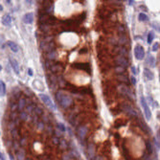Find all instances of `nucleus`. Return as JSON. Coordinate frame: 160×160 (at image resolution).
<instances>
[{"mask_svg":"<svg viewBox=\"0 0 160 160\" xmlns=\"http://www.w3.org/2000/svg\"><path fill=\"white\" fill-rule=\"evenodd\" d=\"M57 100H58V104L63 107V108H68L73 103V100L71 99L69 95L64 94L63 92L59 91L57 93Z\"/></svg>","mask_w":160,"mask_h":160,"instance_id":"obj_1","label":"nucleus"},{"mask_svg":"<svg viewBox=\"0 0 160 160\" xmlns=\"http://www.w3.org/2000/svg\"><path fill=\"white\" fill-rule=\"evenodd\" d=\"M121 107H122V109H123L124 111H126L129 116H132V117L138 116V113H137V111H136V109H135L134 107H132L129 104L125 103V104H123V105L121 106Z\"/></svg>","mask_w":160,"mask_h":160,"instance_id":"obj_2","label":"nucleus"},{"mask_svg":"<svg viewBox=\"0 0 160 160\" xmlns=\"http://www.w3.org/2000/svg\"><path fill=\"white\" fill-rule=\"evenodd\" d=\"M134 56H135V58H137L138 61H142L143 58H144V57H145V50H144L143 46L139 45V44L135 45Z\"/></svg>","mask_w":160,"mask_h":160,"instance_id":"obj_3","label":"nucleus"},{"mask_svg":"<svg viewBox=\"0 0 160 160\" xmlns=\"http://www.w3.org/2000/svg\"><path fill=\"white\" fill-rule=\"evenodd\" d=\"M141 105H142V107L144 109V113H145V116H146V119L147 120H151V118H152V112H151V108L149 107L148 106V104L146 102V100L144 97H141Z\"/></svg>","mask_w":160,"mask_h":160,"instance_id":"obj_4","label":"nucleus"},{"mask_svg":"<svg viewBox=\"0 0 160 160\" xmlns=\"http://www.w3.org/2000/svg\"><path fill=\"white\" fill-rule=\"evenodd\" d=\"M39 97H40V99L42 100V102H43L49 108L53 109V110H56V106L54 105V103L51 101V99L49 98V96L42 93V94H39Z\"/></svg>","mask_w":160,"mask_h":160,"instance_id":"obj_5","label":"nucleus"},{"mask_svg":"<svg viewBox=\"0 0 160 160\" xmlns=\"http://www.w3.org/2000/svg\"><path fill=\"white\" fill-rule=\"evenodd\" d=\"M73 66L80 70H84V71L87 73H91V66L88 62H83V63L82 62H77Z\"/></svg>","mask_w":160,"mask_h":160,"instance_id":"obj_6","label":"nucleus"},{"mask_svg":"<svg viewBox=\"0 0 160 160\" xmlns=\"http://www.w3.org/2000/svg\"><path fill=\"white\" fill-rule=\"evenodd\" d=\"M120 91H121V93H122V94H124L125 96H127L128 99L132 100V97H133L132 92H131V90L127 87V86H126V85H121Z\"/></svg>","mask_w":160,"mask_h":160,"instance_id":"obj_7","label":"nucleus"},{"mask_svg":"<svg viewBox=\"0 0 160 160\" xmlns=\"http://www.w3.org/2000/svg\"><path fill=\"white\" fill-rule=\"evenodd\" d=\"M116 62L119 64L120 66L122 67H126V66L128 65V62H127V59L126 58H124L123 56H118L116 58Z\"/></svg>","mask_w":160,"mask_h":160,"instance_id":"obj_8","label":"nucleus"},{"mask_svg":"<svg viewBox=\"0 0 160 160\" xmlns=\"http://www.w3.org/2000/svg\"><path fill=\"white\" fill-rule=\"evenodd\" d=\"M23 21L26 24H32L34 21V14L33 13H28L23 16Z\"/></svg>","mask_w":160,"mask_h":160,"instance_id":"obj_9","label":"nucleus"},{"mask_svg":"<svg viewBox=\"0 0 160 160\" xmlns=\"http://www.w3.org/2000/svg\"><path fill=\"white\" fill-rule=\"evenodd\" d=\"M10 63H11L13 69L15 71L16 74H19V64H18L17 61H15V58H10Z\"/></svg>","mask_w":160,"mask_h":160,"instance_id":"obj_10","label":"nucleus"},{"mask_svg":"<svg viewBox=\"0 0 160 160\" xmlns=\"http://www.w3.org/2000/svg\"><path fill=\"white\" fill-rule=\"evenodd\" d=\"M86 132H87V128L84 127V126L80 127L79 129H78V135H79V137L81 139H84V137L86 136Z\"/></svg>","mask_w":160,"mask_h":160,"instance_id":"obj_11","label":"nucleus"},{"mask_svg":"<svg viewBox=\"0 0 160 160\" xmlns=\"http://www.w3.org/2000/svg\"><path fill=\"white\" fill-rule=\"evenodd\" d=\"M1 21H2V24H3L4 26H10L12 23V17L9 15H3Z\"/></svg>","mask_w":160,"mask_h":160,"instance_id":"obj_12","label":"nucleus"},{"mask_svg":"<svg viewBox=\"0 0 160 160\" xmlns=\"http://www.w3.org/2000/svg\"><path fill=\"white\" fill-rule=\"evenodd\" d=\"M7 45L10 47V49H11L13 52H15V53H16V52H18V50H19V46H18L15 42H14V41H8Z\"/></svg>","mask_w":160,"mask_h":160,"instance_id":"obj_13","label":"nucleus"},{"mask_svg":"<svg viewBox=\"0 0 160 160\" xmlns=\"http://www.w3.org/2000/svg\"><path fill=\"white\" fill-rule=\"evenodd\" d=\"M144 75H145L146 79L147 80H153V78H154V76H153V73L151 71V70H149L148 68H145L144 69Z\"/></svg>","mask_w":160,"mask_h":160,"instance_id":"obj_14","label":"nucleus"},{"mask_svg":"<svg viewBox=\"0 0 160 160\" xmlns=\"http://www.w3.org/2000/svg\"><path fill=\"white\" fill-rule=\"evenodd\" d=\"M6 94V84L4 82L0 81V97H4Z\"/></svg>","mask_w":160,"mask_h":160,"instance_id":"obj_15","label":"nucleus"},{"mask_svg":"<svg viewBox=\"0 0 160 160\" xmlns=\"http://www.w3.org/2000/svg\"><path fill=\"white\" fill-rule=\"evenodd\" d=\"M139 123V126H140V127L142 128V131H144L146 132V133H149V127L147 126V124L146 123H144L143 121H138Z\"/></svg>","mask_w":160,"mask_h":160,"instance_id":"obj_16","label":"nucleus"},{"mask_svg":"<svg viewBox=\"0 0 160 160\" xmlns=\"http://www.w3.org/2000/svg\"><path fill=\"white\" fill-rule=\"evenodd\" d=\"M147 62H148L152 67H154V66H155V58H154V57L152 56V55H149V57H148Z\"/></svg>","mask_w":160,"mask_h":160,"instance_id":"obj_17","label":"nucleus"},{"mask_svg":"<svg viewBox=\"0 0 160 160\" xmlns=\"http://www.w3.org/2000/svg\"><path fill=\"white\" fill-rule=\"evenodd\" d=\"M138 19L140 20V21H148L149 20V17H148V15H146V14H144V13H140L138 15Z\"/></svg>","mask_w":160,"mask_h":160,"instance_id":"obj_18","label":"nucleus"},{"mask_svg":"<svg viewBox=\"0 0 160 160\" xmlns=\"http://www.w3.org/2000/svg\"><path fill=\"white\" fill-rule=\"evenodd\" d=\"M146 145H147V149H148L149 153H153V144L149 142V141H147Z\"/></svg>","mask_w":160,"mask_h":160,"instance_id":"obj_19","label":"nucleus"},{"mask_svg":"<svg viewBox=\"0 0 160 160\" xmlns=\"http://www.w3.org/2000/svg\"><path fill=\"white\" fill-rule=\"evenodd\" d=\"M153 39H154V33L152 31V32H149V33L148 34V43L151 44L153 42Z\"/></svg>","mask_w":160,"mask_h":160,"instance_id":"obj_20","label":"nucleus"},{"mask_svg":"<svg viewBox=\"0 0 160 160\" xmlns=\"http://www.w3.org/2000/svg\"><path fill=\"white\" fill-rule=\"evenodd\" d=\"M115 70H116V72L117 73H120V75H124V73H125V68L124 67H122V66H118V67H116L115 68Z\"/></svg>","mask_w":160,"mask_h":160,"instance_id":"obj_21","label":"nucleus"},{"mask_svg":"<svg viewBox=\"0 0 160 160\" xmlns=\"http://www.w3.org/2000/svg\"><path fill=\"white\" fill-rule=\"evenodd\" d=\"M24 106H25V100L24 99H21L20 101H19V109L20 110H22V109L24 108Z\"/></svg>","mask_w":160,"mask_h":160,"instance_id":"obj_22","label":"nucleus"},{"mask_svg":"<svg viewBox=\"0 0 160 160\" xmlns=\"http://www.w3.org/2000/svg\"><path fill=\"white\" fill-rule=\"evenodd\" d=\"M119 80H120L121 82H124V83H127V82H128L127 77L125 76V75H120V76H119Z\"/></svg>","mask_w":160,"mask_h":160,"instance_id":"obj_23","label":"nucleus"},{"mask_svg":"<svg viewBox=\"0 0 160 160\" xmlns=\"http://www.w3.org/2000/svg\"><path fill=\"white\" fill-rule=\"evenodd\" d=\"M58 129H61L62 131H66L65 127H64V126H63L62 123H58Z\"/></svg>","mask_w":160,"mask_h":160,"instance_id":"obj_24","label":"nucleus"},{"mask_svg":"<svg viewBox=\"0 0 160 160\" xmlns=\"http://www.w3.org/2000/svg\"><path fill=\"white\" fill-rule=\"evenodd\" d=\"M158 48H159V43H158V42H155L153 46V51H154V52L157 51V50H158Z\"/></svg>","mask_w":160,"mask_h":160,"instance_id":"obj_25","label":"nucleus"},{"mask_svg":"<svg viewBox=\"0 0 160 160\" xmlns=\"http://www.w3.org/2000/svg\"><path fill=\"white\" fill-rule=\"evenodd\" d=\"M17 154H18V155H17L18 160H23V159H24V155H23V152H21V154H20V153H18Z\"/></svg>","mask_w":160,"mask_h":160,"instance_id":"obj_26","label":"nucleus"},{"mask_svg":"<svg viewBox=\"0 0 160 160\" xmlns=\"http://www.w3.org/2000/svg\"><path fill=\"white\" fill-rule=\"evenodd\" d=\"M59 145H61V147H62V149H65L66 147H67V145L65 144L64 141H62V142L59 141Z\"/></svg>","mask_w":160,"mask_h":160,"instance_id":"obj_27","label":"nucleus"},{"mask_svg":"<svg viewBox=\"0 0 160 160\" xmlns=\"http://www.w3.org/2000/svg\"><path fill=\"white\" fill-rule=\"evenodd\" d=\"M143 160H153V159H152V157H151V155L145 154V155H144V157H143Z\"/></svg>","mask_w":160,"mask_h":160,"instance_id":"obj_28","label":"nucleus"},{"mask_svg":"<svg viewBox=\"0 0 160 160\" xmlns=\"http://www.w3.org/2000/svg\"><path fill=\"white\" fill-rule=\"evenodd\" d=\"M131 72L133 73V74H134V75H136V74H137V69H136V68H135L134 66H131Z\"/></svg>","mask_w":160,"mask_h":160,"instance_id":"obj_29","label":"nucleus"},{"mask_svg":"<svg viewBox=\"0 0 160 160\" xmlns=\"http://www.w3.org/2000/svg\"><path fill=\"white\" fill-rule=\"evenodd\" d=\"M131 84H133V85H135V84H136V79H135V77H131Z\"/></svg>","mask_w":160,"mask_h":160,"instance_id":"obj_30","label":"nucleus"},{"mask_svg":"<svg viewBox=\"0 0 160 160\" xmlns=\"http://www.w3.org/2000/svg\"><path fill=\"white\" fill-rule=\"evenodd\" d=\"M63 160H71V156L70 155H63Z\"/></svg>","mask_w":160,"mask_h":160,"instance_id":"obj_31","label":"nucleus"},{"mask_svg":"<svg viewBox=\"0 0 160 160\" xmlns=\"http://www.w3.org/2000/svg\"><path fill=\"white\" fill-rule=\"evenodd\" d=\"M32 71H33V70L31 69V68L28 69V74H29V76H33V72H32Z\"/></svg>","mask_w":160,"mask_h":160,"instance_id":"obj_32","label":"nucleus"},{"mask_svg":"<svg viewBox=\"0 0 160 160\" xmlns=\"http://www.w3.org/2000/svg\"><path fill=\"white\" fill-rule=\"evenodd\" d=\"M53 142H54L55 144H59V140H58V138H56V137H55L54 141H53Z\"/></svg>","mask_w":160,"mask_h":160,"instance_id":"obj_33","label":"nucleus"},{"mask_svg":"<svg viewBox=\"0 0 160 160\" xmlns=\"http://www.w3.org/2000/svg\"><path fill=\"white\" fill-rule=\"evenodd\" d=\"M0 160H6V159H5V156H4V155L1 153H0Z\"/></svg>","mask_w":160,"mask_h":160,"instance_id":"obj_34","label":"nucleus"},{"mask_svg":"<svg viewBox=\"0 0 160 160\" xmlns=\"http://www.w3.org/2000/svg\"><path fill=\"white\" fill-rule=\"evenodd\" d=\"M0 11H3V7H2V5L0 4Z\"/></svg>","mask_w":160,"mask_h":160,"instance_id":"obj_35","label":"nucleus"},{"mask_svg":"<svg viewBox=\"0 0 160 160\" xmlns=\"http://www.w3.org/2000/svg\"><path fill=\"white\" fill-rule=\"evenodd\" d=\"M128 2H129V4H131H131L133 3V2H134V1H132V0H131V1H128Z\"/></svg>","mask_w":160,"mask_h":160,"instance_id":"obj_36","label":"nucleus"},{"mask_svg":"<svg viewBox=\"0 0 160 160\" xmlns=\"http://www.w3.org/2000/svg\"><path fill=\"white\" fill-rule=\"evenodd\" d=\"M1 70H2V67H1V65H0V71H1Z\"/></svg>","mask_w":160,"mask_h":160,"instance_id":"obj_37","label":"nucleus"}]
</instances>
